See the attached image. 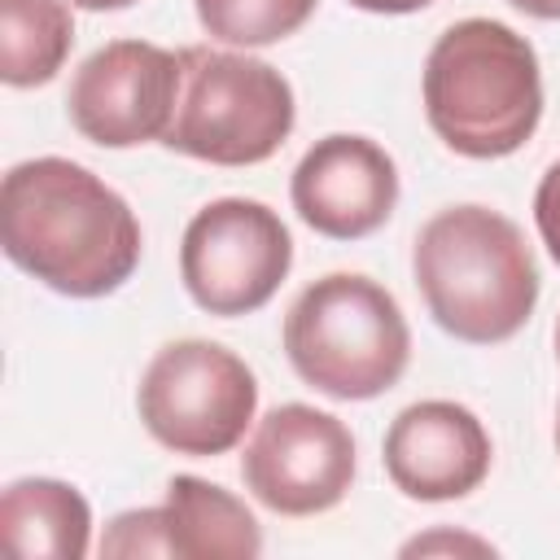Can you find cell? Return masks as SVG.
Instances as JSON below:
<instances>
[{
    "mask_svg": "<svg viewBox=\"0 0 560 560\" xmlns=\"http://www.w3.org/2000/svg\"><path fill=\"white\" fill-rule=\"evenodd\" d=\"M0 245L52 293L105 298L140 262V223L88 166L31 158L0 184Z\"/></svg>",
    "mask_w": 560,
    "mask_h": 560,
    "instance_id": "6da1fadb",
    "label": "cell"
},
{
    "mask_svg": "<svg viewBox=\"0 0 560 560\" xmlns=\"http://www.w3.org/2000/svg\"><path fill=\"white\" fill-rule=\"evenodd\" d=\"M420 298L442 332L494 346L525 328L538 302V267L521 228L490 206L438 210L411 249Z\"/></svg>",
    "mask_w": 560,
    "mask_h": 560,
    "instance_id": "7a4b0ae2",
    "label": "cell"
},
{
    "mask_svg": "<svg viewBox=\"0 0 560 560\" xmlns=\"http://www.w3.org/2000/svg\"><path fill=\"white\" fill-rule=\"evenodd\" d=\"M424 118L459 158H508L542 118L538 52L494 18H464L424 61Z\"/></svg>",
    "mask_w": 560,
    "mask_h": 560,
    "instance_id": "3957f363",
    "label": "cell"
},
{
    "mask_svg": "<svg viewBox=\"0 0 560 560\" xmlns=\"http://www.w3.org/2000/svg\"><path fill=\"white\" fill-rule=\"evenodd\" d=\"M284 354L311 389L337 402H368L407 372L411 328L385 284L359 271H332L289 306Z\"/></svg>",
    "mask_w": 560,
    "mask_h": 560,
    "instance_id": "277c9868",
    "label": "cell"
},
{
    "mask_svg": "<svg viewBox=\"0 0 560 560\" xmlns=\"http://www.w3.org/2000/svg\"><path fill=\"white\" fill-rule=\"evenodd\" d=\"M293 114V88L276 66L192 44L179 48V101L162 144L214 166H254L289 140Z\"/></svg>",
    "mask_w": 560,
    "mask_h": 560,
    "instance_id": "5b68a950",
    "label": "cell"
},
{
    "mask_svg": "<svg viewBox=\"0 0 560 560\" xmlns=\"http://www.w3.org/2000/svg\"><path fill=\"white\" fill-rule=\"evenodd\" d=\"M140 420L153 442L175 455L210 459L228 455L258 411V381L219 341H171L162 346L136 389Z\"/></svg>",
    "mask_w": 560,
    "mask_h": 560,
    "instance_id": "8992f818",
    "label": "cell"
},
{
    "mask_svg": "<svg viewBox=\"0 0 560 560\" xmlns=\"http://www.w3.org/2000/svg\"><path fill=\"white\" fill-rule=\"evenodd\" d=\"M293 267V236L280 214L249 197L201 206L179 241V276L188 298L210 315H249L276 298Z\"/></svg>",
    "mask_w": 560,
    "mask_h": 560,
    "instance_id": "52a82bcc",
    "label": "cell"
},
{
    "mask_svg": "<svg viewBox=\"0 0 560 560\" xmlns=\"http://www.w3.org/2000/svg\"><path fill=\"white\" fill-rule=\"evenodd\" d=\"M245 490L280 516H319L354 481V438L319 407L284 402L267 411L241 455Z\"/></svg>",
    "mask_w": 560,
    "mask_h": 560,
    "instance_id": "ba28073f",
    "label": "cell"
},
{
    "mask_svg": "<svg viewBox=\"0 0 560 560\" xmlns=\"http://www.w3.org/2000/svg\"><path fill=\"white\" fill-rule=\"evenodd\" d=\"M179 101V52L149 39H114L96 48L70 79L66 109L83 140L101 149H136L162 140Z\"/></svg>",
    "mask_w": 560,
    "mask_h": 560,
    "instance_id": "9c48e42d",
    "label": "cell"
},
{
    "mask_svg": "<svg viewBox=\"0 0 560 560\" xmlns=\"http://www.w3.org/2000/svg\"><path fill=\"white\" fill-rule=\"evenodd\" d=\"M293 210L306 228L328 241H359L385 228L398 206V166L368 136L315 140L289 179Z\"/></svg>",
    "mask_w": 560,
    "mask_h": 560,
    "instance_id": "30bf717a",
    "label": "cell"
},
{
    "mask_svg": "<svg viewBox=\"0 0 560 560\" xmlns=\"http://www.w3.org/2000/svg\"><path fill=\"white\" fill-rule=\"evenodd\" d=\"M490 455L486 424L446 398L402 407L385 433V472L407 499L420 503L472 494L490 472Z\"/></svg>",
    "mask_w": 560,
    "mask_h": 560,
    "instance_id": "8fae6325",
    "label": "cell"
},
{
    "mask_svg": "<svg viewBox=\"0 0 560 560\" xmlns=\"http://www.w3.org/2000/svg\"><path fill=\"white\" fill-rule=\"evenodd\" d=\"M0 538L9 556L79 560L88 556V542H92V508L74 486L57 477H22L4 486Z\"/></svg>",
    "mask_w": 560,
    "mask_h": 560,
    "instance_id": "7c38bea8",
    "label": "cell"
},
{
    "mask_svg": "<svg viewBox=\"0 0 560 560\" xmlns=\"http://www.w3.org/2000/svg\"><path fill=\"white\" fill-rule=\"evenodd\" d=\"M166 538L171 556L184 560H210V556H232V560H254L262 551V529L254 512L228 494L223 486H210L201 477H171L166 486Z\"/></svg>",
    "mask_w": 560,
    "mask_h": 560,
    "instance_id": "4fadbf2b",
    "label": "cell"
},
{
    "mask_svg": "<svg viewBox=\"0 0 560 560\" xmlns=\"http://www.w3.org/2000/svg\"><path fill=\"white\" fill-rule=\"evenodd\" d=\"M74 44L70 0H0V79L9 88L48 83Z\"/></svg>",
    "mask_w": 560,
    "mask_h": 560,
    "instance_id": "5bb4252c",
    "label": "cell"
},
{
    "mask_svg": "<svg viewBox=\"0 0 560 560\" xmlns=\"http://www.w3.org/2000/svg\"><path fill=\"white\" fill-rule=\"evenodd\" d=\"M315 4L319 0H197V18L210 31V39L262 48L302 31Z\"/></svg>",
    "mask_w": 560,
    "mask_h": 560,
    "instance_id": "9a60e30c",
    "label": "cell"
},
{
    "mask_svg": "<svg viewBox=\"0 0 560 560\" xmlns=\"http://www.w3.org/2000/svg\"><path fill=\"white\" fill-rule=\"evenodd\" d=\"M101 556H171L166 512L162 508H140V512L114 516L105 538H101Z\"/></svg>",
    "mask_w": 560,
    "mask_h": 560,
    "instance_id": "2e32d148",
    "label": "cell"
},
{
    "mask_svg": "<svg viewBox=\"0 0 560 560\" xmlns=\"http://www.w3.org/2000/svg\"><path fill=\"white\" fill-rule=\"evenodd\" d=\"M534 223H538V236H542L547 254H551L556 267H560V162H551L547 175L538 179V192H534Z\"/></svg>",
    "mask_w": 560,
    "mask_h": 560,
    "instance_id": "e0dca14e",
    "label": "cell"
},
{
    "mask_svg": "<svg viewBox=\"0 0 560 560\" xmlns=\"http://www.w3.org/2000/svg\"><path fill=\"white\" fill-rule=\"evenodd\" d=\"M433 551H472V556H494V547H490V542L468 538V534H446V529H433V534H420V538L402 542V556H433Z\"/></svg>",
    "mask_w": 560,
    "mask_h": 560,
    "instance_id": "ac0fdd59",
    "label": "cell"
},
{
    "mask_svg": "<svg viewBox=\"0 0 560 560\" xmlns=\"http://www.w3.org/2000/svg\"><path fill=\"white\" fill-rule=\"evenodd\" d=\"M350 4L363 9V13H416V9H424L433 0H350Z\"/></svg>",
    "mask_w": 560,
    "mask_h": 560,
    "instance_id": "d6986e66",
    "label": "cell"
},
{
    "mask_svg": "<svg viewBox=\"0 0 560 560\" xmlns=\"http://www.w3.org/2000/svg\"><path fill=\"white\" fill-rule=\"evenodd\" d=\"M512 9L529 13V18H542V22H560V0H508Z\"/></svg>",
    "mask_w": 560,
    "mask_h": 560,
    "instance_id": "ffe728a7",
    "label": "cell"
},
{
    "mask_svg": "<svg viewBox=\"0 0 560 560\" xmlns=\"http://www.w3.org/2000/svg\"><path fill=\"white\" fill-rule=\"evenodd\" d=\"M70 4H79V9H92V13H101V9H127V4H136V0H70Z\"/></svg>",
    "mask_w": 560,
    "mask_h": 560,
    "instance_id": "44dd1931",
    "label": "cell"
},
{
    "mask_svg": "<svg viewBox=\"0 0 560 560\" xmlns=\"http://www.w3.org/2000/svg\"><path fill=\"white\" fill-rule=\"evenodd\" d=\"M556 451H560V411H556Z\"/></svg>",
    "mask_w": 560,
    "mask_h": 560,
    "instance_id": "7402d4cb",
    "label": "cell"
},
{
    "mask_svg": "<svg viewBox=\"0 0 560 560\" xmlns=\"http://www.w3.org/2000/svg\"><path fill=\"white\" fill-rule=\"evenodd\" d=\"M556 354H560V319H556Z\"/></svg>",
    "mask_w": 560,
    "mask_h": 560,
    "instance_id": "603a6c76",
    "label": "cell"
}]
</instances>
